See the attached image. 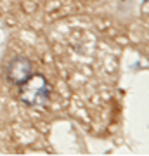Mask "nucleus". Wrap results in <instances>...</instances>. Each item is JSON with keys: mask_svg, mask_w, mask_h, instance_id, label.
<instances>
[{"mask_svg": "<svg viewBox=\"0 0 149 156\" xmlns=\"http://www.w3.org/2000/svg\"><path fill=\"white\" fill-rule=\"evenodd\" d=\"M7 73H9V78L14 83H23L31 75V62L28 59H24V57H17V59L12 61Z\"/></svg>", "mask_w": 149, "mask_h": 156, "instance_id": "2", "label": "nucleus"}, {"mask_svg": "<svg viewBox=\"0 0 149 156\" xmlns=\"http://www.w3.org/2000/svg\"><path fill=\"white\" fill-rule=\"evenodd\" d=\"M19 97L28 106H44L49 99V83L42 75H30L21 83Z\"/></svg>", "mask_w": 149, "mask_h": 156, "instance_id": "1", "label": "nucleus"}]
</instances>
